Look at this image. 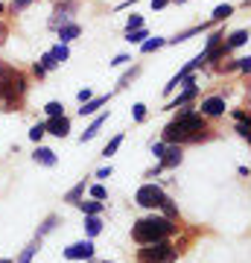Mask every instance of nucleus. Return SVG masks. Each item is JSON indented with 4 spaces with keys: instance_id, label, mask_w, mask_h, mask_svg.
Segmentation results:
<instances>
[{
    "instance_id": "1",
    "label": "nucleus",
    "mask_w": 251,
    "mask_h": 263,
    "mask_svg": "<svg viewBox=\"0 0 251 263\" xmlns=\"http://www.w3.org/2000/svg\"><path fill=\"white\" fill-rule=\"evenodd\" d=\"M172 234H176V222H172L169 216H158V214L143 216V219H138L134 228H131V237H134L140 246L158 243V240H169Z\"/></svg>"
},
{
    "instance_id": "2",
    "label": "nucleus",
    "mask_w": 251,
    "mask_h": 263,
    "mask_svg": "<svg viewBox=\"0 0 251 263\" xmlns=\"http://www.w3.org/2000/svg\"><path fill=\"white\" fill-rule=\"evenodd\" d=\"M176 249L169 240H158V243H149L143 249H138V263H172L176 260Z\"/></svg>"
},
{
    "instance_id": "3",
    "label": "nucleus",
    "mask_w": 251,
    "mask_h": 263,
    "mask_svg": "<svg viewBox=\"0 0 251 263\" xmlns=\"http://www.w3.org/2000/svg\"><path fill=\"white\" fill-rule=\"evenodd\" d=\"M134 202L140 208H149V211H164V205H169L172 199L164 193V187L158 184H140L138 193H134Z\"/></svg>"
},
{
    "instance_id": "4",
    "label": "nucleus",
    "mask_w": 251,
    "mask_h": 263,
    "mask_svg": "<svg viewBox=\"0 0 251 263\" xmlns=\"http://www.w3.org/2000/svg\"><path fill=\"white\" fill-rule=\"evenodd\" d=\"M76 9H79V0H59L56 6H53V15H50V21H47V27L59 29L62 24H67V21L73 18Z\"/></svg>"
},
{
    "instance_id": "5",
    "label": "nucleus",
    "mask_w": 251,
    "mask_h": 263,
    "mask_svg": "<svg viewBox=\"0 0 251 263\" xmlns=\"http://www.w3.org/2000/svg\"><path fill=\"white\" fill-rule=\"evenodd\" d=\"M65 260H93V243L91 240H79L65 249Z\"/></svg>"
},
{
    "instance_id": "6",
    "label": "nucleus",
    "mask_w": 251,
    "mask_h": 263,
    "mask_svg": "<svg viewBox=\"0 0 251 263\" xmlns=\"http://www.w3.org/2000/svg\"><path fill=\"white\" fill-rule=\"evenodd\" d=\"M47 135H53V138H67L70 135V117L62 114V117H47Z\"/></svg>"
},
{
    "instance_id": "7",
    "label": "nucleus",
    "mask_w": 251,
    "mask_h": 263,
    "mask_svg": "<svg viewBox=\"0 0 251 263\" xmlns=\"http://www.w3.org/2000/svg\"><path fill=\"white\" fill-rule=\"evenodd\" d=\"M56 35H59V44H70V41H76V38L82 35V27L76 21H67V24H62L56 29Z\"/></svg>"
},
{
    "instance_id": "8",
    "label": "nucleus",
    "mask_w": 251,
    "mask_h": 263,
    "mask_svg": "<svg viewBox=\"0 0 251 263\" xmlns=\"http://www.w3.org/2000/svg\"><path fill=\"white\" fill-rule=\"evenodd\" d=\"M158 164H161L164 170L178 167V164H181V146H178V143H167V149H164V155H161Z\"/></svg>"
},
{
    "instance_id": "9",
    "label": "nucleus",
    "mask_w": 251,
    "mask_h": 263,
    "mask_svg": "<svg viewBox=\"0 0 251 263\" xmlns=\"http://www.w3.org/2000/svg\"><path fill=\"white\" fill-rule=\"evenodd\" d=\"M205 117H219V114H225V100L222 97H207V100H202V105H199Z\"/></svg>"
},
{
    "instance_id": "10",
    "label": "nucleus",
    "mask_w": 251,
    "mask_h": 263,
    "mask_svg": "<svg viewBox=\"0 0 251 263\" xmlns=\"http://www.w3.org/2000/svg\"><path fill=\"white\" fill-rule=\"evenodd\" d=\"M32 161H35V164H41V167H56V164H59V155L50 149V146H41V143H38L35 152H32Z\"/></svg>"
},
{
    "instance_id": "11",
    "label": "nucleus",
    "mask_w": 251,
    "mask_h": 263,
    "mask_svg": "<svg viewBox=\"0 0 251 263\" xmlns=\"http://www.w3.org/2000/svg\"><path fill=\"white\" fill-rule=\"evenodd\" d=\"M108 100H111V94H105V97H91L88 103H82V108H79V117H93V114L100 111L103 105H108Z\"/></svg>"
},
{
    "instance_id": "12",
    "label": "nucleus",
    "mask_w": 251,
    "mask_h": 263,
    "mask_svg": "<svg viewBox=\"0 0 251 263\" xmlns=\"http://www.w3.org/2000/svg\"><path fill=\"white\" fill-rule=\"evenodd\" d=\"M105 120H108V111H103V114H96V117H93V120H91V126H88V129H85L82 132V135H79V141H93V138H96V132H100V129H103V123Z\"/></svg>"
},
{
    "instance_id": "13",
    "label": "nucleus",
    "mask_w": 251,
    "mask_h": 263,
    "mask_svg": "<svg viewBox=\"0 0 251 263\" xmlns=\"http://www.w3.org/2000/svg\"><path fill=\"white\" fill-rule=\"evenodd\" d=\"M161 141L164 143H184V132H181V126H178V123H169L167 129L161 132Z\"/></svg>"
},
{
    "instance_id": "14",
    "label": "nucleus",
    "mask_w": 251,
    "mask_h": 263,
    "mask_svg": "<svg viewBox=\"0 0 251 263\" xmlns=\"http://www.w3.org/2000/svg\"><path fill=\"white\" fill-rule=\"evenodd\" d=\"M76 208H79L85 216H100V214H103V208H105V202H96V199H82Z\"/></svg>"
},
{
    "instance_id": "15",
    "label": "nucleus",
    "mask_w": 251,
    "mask_h": 263,
    "mask_svg": "<svg viewBox=\"0 0 251 263\" xmlns=\"http://www.w3.org/2000/svg\"><path fill=\"white\" fill-rule=\"evenodd\" d=\"M85 190H88V181L82 179L79 184H73V187L65 193V202H70V205H79V202L85 199Z\"/></svg>"
},
{
    "instance_id": "16",
    "label": "nucleus",
    "mask_w": 251,
    "mask_h": 263,
    "mask_svg": "<svg viewBox=\"0 0 251 263\" xmlns=\"http://www.w3.org/2000/svg\"><path fill=\"white\" fill-rule=\"evenodd\" d=\"M56 226H59V216H56V214H50V216H47V219H44V222L38 226L35 237H38V240H44L47 234H53V231H56Z\"/></svg>"
},
{
    "instance_id": "17",
    "label": "nucleus",
    "mask_w": 251,
    "mask_h": 263,
    "mask_svg": "<svg viewBox=\"0 0 251 263\" xmlns=\"http://www.w3.org/2000/svg\"><path fill=\"white\" fill-rule=\"evenodd\" d=\"M100 231H103V219L100 216H85V234H88V240H93Z\"/></svg>"
},
{
    "instance_id": "18",
    "label": "nucleus",
    "mask_w": 251,
    "mask_h": 263,
    "mask_svg": "<svg viewBox=\"0 0 251 263\" xmlns=\"http://www.w3.org/2000/svg\"><path fill=\"white\" fill-rule=\"evenodd\" d=\"M38 249H41V240L35 237V240H32V243H29L27 249H24V252L18 254V260H15V263H32V257L38 254Z\"/></svg>"
},
{
    "instance_id": "19",
    "label": "nucleus",
    "mask_w": 251,
    "mask_h": 263,
    "mask_svg": "<svg viewBox=\"0 0 251 263\" xmlns=\"http://www.w3.org/2000/svg\"><path fill=\"white\" fill-rule=\"evenodd\" d=\"M50 56L56 59L59 67H62L67 59H70V47H67V44H53V47H50Z\"/></svg>"
},
{
    "instance_id": "20",
    "label": "nucleus",
    "mask_w": 251,
    "mask_h": 263,
    "mask_svg": "<svg viewBox=\"0 0 251 263\" xmlns=\"http://www.w3.org/2000/svg\"><path fill=\"white\" fill-rule=\"evenodd\" d=\"M245 41H248V29H237V32H231V35H228V41H225V44H228V50H234V47H242Z\"/></svg>"
},
{
    "instance_id": "21",
    "label": "nucleus",
    "mask_w": 251,
    "mask_h": 263,
    "mask_svg": "<svg viewBox=\"0 0 251 263\" xmlns=\"http://www.w3.org/2000/svg\"><path fill=\"white\" fill-rule=\"evenodd\" d=\"M146 38H149L146 27H140V29H131V32H126V41H129V44H143Z\"/></svg>"
},
{
    "instance_id": "22",
    "label": "nucleus",
    "mask_w": 251,
    "mask_h": 263,
    "mask_svg": "<svg viewBox=\"0 0 251 263\" xmlns=\"http://www.w3.org/2000/svg\"><path fill=\"white\" fill-rule=\"evenodd\" d=\"M164 44H167V38H149V41L140 44V53H155V50H161Z\"/></svg>"
},
{
    "instance_id": "23",
    "label": "nucleus",
    "mask_w": 251,
    "mask_h": 263,
    "mask_svg": "<svg viewBox=\"0 0 251 263\" xmlns=\"http://www.w3.org/2000/svg\"><path fill=\"white\" fill-rule=\"evenodd\" d=\"M44 114L47 117H62V114H65V105L59 103V100H50V103L44 105Z\"/></svg>"
},
{
    "instance_id": "24",
    "label": "nucleus",
    "mask_w": 251,
    "mask_h": 263,
    "mask_svg": "<svg viewBox=\"0 0 251 263\" xmlns=\"http://www.w3.org/2000/svg\"><path fill=\"white\" fill-rule=\"evenodd\" d=\"M120 143H123V135H114L111 141L105 143V149H103V158H111L114 152L120 149Z\"/></svg>"
},
{
    "instance_id": "25",
    "label": "nucleus",
    "mask_w": 251,
    "mask_h": 263,
    "mask_svg": "<svg viewBox=\"0 0 251 263\" xmlns=\"http://www.w3.org/2000/svg\"><path fill=\"white\" fill-rule=\"evenodd\" d=\"M47 135V123L41 120V123H35L32 129H29V141H35V143H41V138Z\"/></svg>"
},
{
    "instance_id": "26",
    "label": "nucleus",
    "mask_w": 251,
    "mask_h": 263,
    "mask_svg": "<svg viewBox=\"0 0 251 263\" xmlns=\"http://www.w3.org/2000/svg\"><path fill=\"white\" fill-rule=\"evenodd\" d=\"M231 15H234L231 3H222V6H216L214 9V21H225V18H231Z\"/></svg>"
},
{
    "instance_id": "27",
    "label": "nucleus",
    "mask_w": 251,
    "mask_h": 263,
    "mask_svg": "<svg viewBox=\"0 0 251 263\" xmlns=\"http://www.w3.org/2000/svg\"><path fill=\"white\" fill-rule=\"evenodd\" d=\"M32 3H35V0H12V3H9V12H12V15H21V12L29 9Z\"/></svg>"
},
{
    "instance_id": "28",
    "label": "nucleus",
    "mask_w": 251,
    "mask_h": 263,
    "mask_svg": "<svg viewBox=\"0 0 251 263\" xmlns=\"http://www.w3.org/2000/svg\"><path fill=\"white\" fill-rule=\"evenodd\" d=\"M38 65H41V67H44V70H47V73H50V70H56V67H59V62H56V59H53V56H50V50H47L44 56L38 59Z\"/></svg>"
},
{
    "instance_id": "29",
    "label": "nucleus",
    "mask_w": 251,
    "mask_h": 263,
    "mask_svg": "<svg viewBox=\"0 0 251 263\" xmlns=\"http://www.w3.org/2000/svg\"><path fill=\"white\" fill-rule=\"evenodd\" d=\"M88 193H91V199H96V202H105V196H108V190H105L103 184H91Z\"/></svg>"
},
{
    "instance_id": "30",
    "label": "nucleus",
    "mask_w": 251,
    "mask_h": 263,
    "mask_svg": "<svg viewBox=\"0 0 251 263\" xmlns=\"http://www.w3.org/2000/svg\"><path fill=\"white\" fill-rule=\"evenodd\" d=\"M131 117H134V123H143V120H146V105L134 103V105H131Z\"/></svg>"
},
{
    "instance_id": "31",
    "label": "nucleus",
    "mask_w": 251,
    "mask_h": 263,
    "mask_svg": "<svg viewBox=\"0 0 251 263\" xmlns=\"http://www.w3.org/2000/svg\"><path fill=\"white\" fill-rule=\"evenodd\" d=\"M138 73H140V67H138V65L131 67V70H126V73L120 76V88H126V85H129V82H131V79H134Z\"/></svg>"
},
{
    "instance_id": "32",
    "label": "nucleus",
    "mask_w": 251,
    "mask_h": 263,
    "mask_svg": "<svg viewBox=\"0 0 251 263\" xmlns=\"http://www.w3.org/2000/svg\"><path fill=\"white\" fill-rule=\"evenodd\" d=\"M140 27H143V18H140V15H129V21H126V32L140 29Z\"/></svg>"
},
{
    "instance_id": "33",
    "label": "nucleus",
    "mask_w": 251,
    "mask_h": 263,
    "mask_svg": "<svg viewBox=\"0 0 251 263\" xmlns=\"http://www.w3.org/2000/svg\"><path fill=\"white\" fill-rule=\"evenodd\" d=\"M164 149H167V143H164V141L152 143V155H155V158H158V161H161V155H164Z\"/></svg>"
},
{
    "instance_id": "34",
    "label": "nucleus",
    "mask_w": 251,
    "mask_h": 263,
    "mask_svg": "<svg viewBox=\"0 0 251 263\" xmlns=\"http://www.w3.org/2000/svg\"><path fill=\"white\" fill-rule=\"evenodd\" d=\"M237 70H242V73H251V56H248V59H240V62H237Z\"/></svg>"
},
{
    "instance_id": "35",
    "label": "nucleus",
    "mask_w": 251,
    "mask_h": 263,
    "mask_svg": "<svg viewBox=\"0 0 251 263\" xmlns=\"http://www.w3.org/2000/svg\"><path fill=\"white\" fill-rule=\"evenodd\" d=\"M129 62H131V59L126 56V53H120V56H114V62H111V65H114V67H123V65H129Z\"/></svg>"
},
{
    "instance_id": "36",
    "label": "nucleus",
    "mask_w": 251,
    "mask_h": 263,
    "mask_svg": "<svg viewBox=\"0 0 251 263\" xmlns=\"http://www.w3.org/2000/svg\"><path fill=\"white\" fill-rule=\"evenodd\" d=\"M91 88H82V91H79V94H76V100H79V103H88V100H91Z\"/></svg>"
},
{
    "instance_id": "37",
    "label": "nucleus",
    "mask_w": 251,
    "mask_h": 263,
    "mask_svg": "<svg viewBox=\"0 0 251 263\" xmlns=\"http://www.w3.org/2000/svg\"><path fill=\"white\" fill-rule=\"evenodd\" d=\"M6 38H9V27H6V24H3V21H0V47H3V44H6Z\"/></svg>"
},
{
    "instance_id": "38",
    "label": "nucleus",
    "mask_w": 251,
    "mask_h": 263,
    "mask_svg": "<svg viewBox=\"0 0 251 263\" xmlns=\"http://www.w3.org/2000/svg\"><path fill=\"white\" fill-rule=\"evenodd\" d=\"M111 164H108V167H103V170H96V179H111Z\"/></svg>"
},
{
    "instance_id": "39",
    "label": "nucleus",
    "mask_w": 251,
    "mask_h": 263,
    "mask_svg": "<svg viewBox=\"0 0 251 263\" xmlns=\"http://www.w3.org/2000/svg\"><path fill=\"white\" fill-rule=\"evenodd\" d=\"M169 3H172V0H152V9H155V12H161L164 6H169Z\"/></svg>"
},
{
    "instance_id": "40",
    "label": "nucleus",
    "mask_w": 251,
    "mask_h": 263,
    "mask_svg": "<svg viewBox=\"0 0 251 263\" xmlns=\"http://www.w3.org/2000/svg\"><path fill=\"white\" fill-rule=\"evenodd\" d=\"M32 73H35L38 79H44V76H47V70H44V67H41V65L35 62V65H32Z\"/></svg>"
},
{
    "instance_id": "41",
    "label": "nucleus",
    "mask_w": 251,
    "mask_h": 263,
    "mask_svg": "<svg viewBox=\"0 0 251 263\" xmlns=\"http://www.w3.org/2000/svg\"><path fill=\"white\" fill-rule=\"evenodd\" d=\"M234 120H240V123H251V117L245 111H234Z\"/></svg>"
},
{
    "instance_id": "42",
    "label": "nucleus",
    "mask_w": 251,
    "mask_h": 263,
    "mask_svg": "<svg viewBox=\"0 0 251 263\" xmlns=\"http://www.w3.org/2000/svg\"><path fill=\"white\" fill-rule=\"evenodd\" d=\"M3 12H6V3H3V0H0V15H3Z\"/></svg>"
},
{
    "instance_id": "43",
    "label": "nucleus",
    "mask_w": 251,
    "mask_h": 263,
    "mask_svg": "<svg viewBox=\"0 0 251 263\" xmlns=\"http://www.w3.org/2000/svg\"><path fill=\"white\" fill-rule=\"evenodd\" d=\"M0 263H15V260H9V257H3V260H0Z\"/></svg>"
},
{
    "instance_id": "44",
    "label": "nucleus",
    "mask_w": 251,
    "mask_h": 263,
    "mask_svg": "<svg viewBox=\"0 0 251 263\" xmlns=\"http://www.w3.org/2000/svg\"><path fill=\"white\" fill-rule=\"evenodd\" d=\"M172 3H178V6H181V3H187V0H172Z\"/></svg>"
},
{
    "instance_id": "45",
    "label": "nucleus",
    "mask_w": 251,
    "mask_h": 263,
    "mask_svg": "<svg viewBox=\"0 0 251 263\" xmlns=\"http://www.w3.org/2000/svg\"><path fill=\"white\" fill-rule=\"evenodd\" d=\"M93 263H114V260H93Z\"/></svg>"
}]
</instances>
